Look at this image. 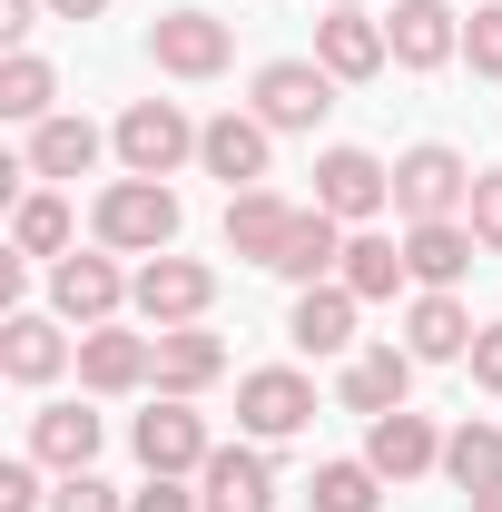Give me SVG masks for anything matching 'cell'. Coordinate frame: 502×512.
I'll list each match as a JSON object with an SVG mask.
<instances>
[{"instance_id":"31","label":"cell","mask_w":502,"mask_h":512,"mask_svg":"<svg viewBox=\"0 0 502 512\" xmlns=\"http://www.w3.org/2000/svg\"><path fill=\"white\" fill-rule=\"evenodd\" d=\"M10 247H20V256H60V247H69V207H60V197H20Z\"/></svg>"},{"instance_id":"7","label":"cell","mask_w":502,"mask_h":512,"mask_svg":"<svg viewBox=\"0 0 502 512\" xmlns=\"http://www.w3.org/2000/svg\"><path fill=\"white\" fill-rule=\"evenodd\" d=\"M315 207L325 217H375V207H394V168L365 158V148H325L315 158Z\"/></svg>"},{"instance_id":"22","label":"cell","mask_w":502,"mask_h":512,"mask_svg":"<svg viewBox=\"0 0 502 512\" xmlns=\"http://www.w3.org/2000/svg\"><path fill=\"white\" fill-rule=\"evenodd\" d=\"M60 365H69V335L50 316H10L0 325V375L10 384H50Z\"/></svg>"},{"instance_id":"30","label":"cell","mask_w":502,"mask_h":512,"mask_svg":"<svg viewBox=\"0 0 502 512\" xmlns=\"http://www.w3.org/2000/svg\"><path fill=\"white\" fill-rule=\"evenodd\" d=\"M384 473L375 463H315V512H375Z\"/></svg>"},{"instance_id":"14","label":"cell","mask_w":502,"mask_h":512,"mask_svg":"<svg viewBox=\"0 0 502 512\" xmlns=\"http://www.w3.org/2000/svg\"><path fill=\"white\" fill-rule=\"evenodd\" d=\"M266 138H276V128L256 119H237V109H227V119H207L197 128V168H207V178H227V197L237 188H256V178H266Z\"/></svg>"},{"instance_id":"28","label":"cell","mask_w":502,"mask_h":512,"mask_svg":"<svg viewBox=\"0 0 502 512\" xmlns=\"http://www.w3.org/2000/svg\"><path fill=\"white\" fill-rule=\"evenodd\" d=\"M404 276H414V266H404V247H394V237H345V266H335V286H355L365 306H384Z\"/></svg>"},{"instance_id":"25","label":"cell","mask_w":502,"mask_h":512,"mask_svg":"<svg viewBox=\"0 0 502 512\" xmlns=\"http://www.w3.org/2000/svg\"><path fill=\"white\" fill-rule=\"evenodd\" d=\"M404 394H414V345H375V355L345 365V404L355 414H394Z\"/></svg>"},{"instance_id":"21","label":"cell","mask_w":502,"mask_h":512,"mask_svg":"<svg viewBox=\"0 0 502 512\" xmlns=\"http://www.w3.org/2000/svg\"><path fill=\"white\" fill-rule=\"evenodd\" d=\"M355 286H296V316H286V335L306 345V355H345L355 345Z\"/></svg>"},{"instance_id":"8","label":"cell","mask_w":502,"mask_h":512,"mask_svg":"<svg viewBox=\"0 0 502 512\" xmlns=\"http://www.w3.org/2000/svg\"><path fill=\"white\" fill-rule=\"evenodd\" d=\"M227 50H237V40H227V20H207V10H168V20L148 30V60L168 69V79H217Z\"/></svg>"},{"instance_id":"32","label":"cell","mask_w":502,"mask_h":512,"mask_svg":"<svg viewBox=\"0 0 502 512\" xmlns=\"http://www.w3.org/2000/svg\"><path fill=\"white\" fill-rule=\"evenodd\" d=\"M463 227H473V247L502 256V168H473V197H463Z\"/></svg>"},{"instance_id":"4","label":"cell","mask_w":502,"mask_h":512,"mask_svg":"<svg viewBox=\"0 0 502 512\" xmlns=\"http://www.w3.org/2000/svg\"><path fill=\"white\" fill-rule=\"evenodd\" d=\"M128 306L148 325H197L207 306H217V276L197 266V256H148L138 276H128Z\"/></svg>"},{"instance_id":"35","label":"cell","mask_w":502,"mask_h":512,"mask_svg":"<svg viewBox=\"0 0 502 512\" xmlns=\"http://www.w3.org/2000/svg\"><path fill=\"white\" fill-rule=\"evenodd\" d=\"M0 512H50V493H40V463H0Z\"/></svg>"},{"instance_id":"15","label":"cell","mask_w":502,"mask_h":512,"mask_svg":"<svg viewBox=\"0 0 502 512\" xmlns=\"http://www.w3.org/2000/svg\"><path fill=\"white\" fill-rule=\"evenodd\" d=\"M384 40H394V69H443L453 50H463V20H453L443 0H394Z\"/></svg>"},{"instance_id":"37","label":"cell","mask_w":502,"mask_h":512,"mask_svg":"<svg viewBox=\"0 0 502 512\" xmlns=\"http://www.w3.org/2000/svg\"><path fill=\"white\" fill-rule=\"evenodd\" d=\"M473 384H483V394H502V325H483V335H473Z\"/></svg>"},{"instance_id":"16","label":"cell","mask_w":502,"mask_h":512,"mask_svg":"<svg viewBox=\"0 0 502 512\" xmlns=\"http://www.w3.org/2000/svg\"><path fill=\"white\" fill-rule=\"evenodd\" d=\"M473 335H483V325L463 316V296H453V286H424V296H414V316H404L414 365H453V355H473Z\"/></svg>"},{"instance_id":"10","label":"cell","mask_w":502,"mask_h":512,"mask_svg":"<svg viewBox=\"0 0 502 512\" xmlns=\"http://www.w3.org/2000/svg\"><path fill=\"white\" fill-rule=\"evenodd\" d=\"M128 444H138V463H148V473H207V453H217L188 394H168L158 414H138V434H128Z\"/></svg>"},{"instance_id":"41","label":"cell","mask_w":502,"mask_h":512,"mask_svg":"<svg viewBox=\"0 0 502 512\" xmlns=\"http://www.w3.org/2000/svg\"><path fill=\"white\" fill-rule=\"evenodd\" d=\"M335 10H365V0H335Z\"/></svg>"},{"instance_id":"17","label":"cell","mask_w":502,"mask_h":512,"mask_svg":"<svg viewBox=\"0 0 502 512\" xmlns=\"http://www.w3.org/2000/svg\"><path fill=\"white\" fill-rule=\"evenodd\" d=\"M286 237H296V207H286L276 188H237L227 197V247L247 256V266H276Z\"/></svg>"},{"instance_id":"5","label":"cell","mask_w":502,"mask_h":512,"mask_svg":"<svg viewBox=\"0 0 502 512\" xmlns=\"http://www.w3.org/2000/svg\"><path fill=\"white\" fill-rule=\"evenodd\" d=\"M335 89H345V79H335L325 60H266L256 69V119L266 128H315L325 109H335Z\"/></svg>"},{"instance_id":"24","label":"cell","mask_w":502,"mask_h":512,"mask_svg":"<svg viewBox=\"0 0 502 512\" xmlns=\"http://www.w3.org/2000/svg\"><path fill=\"white\" fill-rule=\"evenodd\" d=\"M404 266H414V286H453V276L473 266V227H463V217H424V227H404Z\"/></svg>"},{"instance_id":"3","label":"cell","mask_w":502,"mask_h":512,"mask_svg":"<svg viewBox=\"0 0 502 512\" xmlns=\"http://www.w3.org/2000/svg\"><path fill=\"white\" fill-rule=\"evenodd\" d=\"M178 158H197V119L178 99H138L119 119V168L128 178H178Z\"/></svg>"},{"instance_id":"18","label":"cell","mask_w":502,"mask_h":512,"mask_svg":"<svg viewBox=\"0 0 502 512\" xmlns=\"http://www.w3.org/2000/svg\"><path fill=\"white\" fill-rule=\"evenodd\" d=\"M227 375V345L207 335V325H158V394H207V384Z\"/></svg>"},{"instance_id":"13","label":"cell","mask_w":502,"mask_h":512,"mask_svg":"<svg viewBox=\"0 0 502 512\" xmlns=\"http://www.w3.org/2000/svg\"><path fill=\"white\" fill-rule=\"evenodd\" d=\"M50 306L89 335V325H109L128 306V276L109 266V256H60V266H50Z\"/></svg>"},{"instance_id":"26","label":"cell","mask_w":502,"mask_h":512,"mask_svg":"<svg viewBox=\"0 0 502 512\" xmlns=\"http://www.w3.org/2000/svg\"><path fill=\"white\" fill-rule=\"evenodd\" d=\"M99 168V128L89 119H40L30 128V178H89Z\"/></svg>"},{"instance_id":"27","label":"cell","mask_w":502,"mask_h":512,"mask_svg":"<svg viewBox=\"0 0 502 512\" xmlns=\"http://www.w3.org/2000/svg\"><path fill=\"white\" fill-rule=\"evenodd\" d=\"M50 99H60V69H50V60H30V50H10V60H0V119L40 128V119H60Z\"/></svg>"},{"instance_id":"38","label":"cell","mask_w":502,"mask_h":512,"mask_svg":"<svg viewBox=\"0 0 502 512\" xmlns=\"http://www.w3.org/2000/svg\"><path fill=\"white\" fill-rule=\"evenodd\" d=\"M30 10H40V0H0V40H10V50L30 40Z\"/></svg>"},{"instance_id":"33","label":"cell","mask_w":502,"mask_h":512,"mask_svg":"<svg viewBox=\"0 0 502 512\" xmlns=\"http://www.w3.org/2000/svg\"><path fill=\"white\" fill-rule=\"evenodd\" d=\"M463 60H473V79H502V0H483V10H473V30H463Z\"/></svg>"},{"instance_id":"2","label":"cell","mask_w":502,"mask_h":512,"mask_svg":"<svg viewBox=\"0 0 502 512\" xmlns=\"http://www.w3.org/2000/svg\"><path fill=\"white\" fill-rule=\"evenodd\" d=\"M463 197H473V168H463L443 138H424V148L394 158V217H404V227H424V217H463Z\"/></svg>"},{"instance_id":"39","label":"cell","mask_w":502,"mask_h":512,"mask_svg":"<svg viewBox=\"0 0 502 512\" xmlns=\"http://www.w3.org/2000/svg\"><path fill=\"white\" fill-rule=\"evenodd\" d=\"M40 10H50V20H99L109 0H40Z\"/></svg>"},{"instance_id":"29","label":"cell","mask_w":502,"mask_h":512,"mask_svg":"<svg viewBox=\"0 0 502 512\" xmlns=\"http://www.w3.org/2000/svg\"><path fill=\"white\" fill-rule=\"evenodd\" d=\"M443 473H453L463 493H483V483L502 473V424H483V414H473L463 434H443Z\"/></svg>"},{"instance_id":"11","label":"cell","mask_w":502,"mask_h":512,"mask_svg":"<svg viewBox=\"0 0 502 512\" xmlns=\"http://www.w3.org/2000/svg\"><path fill=\"white\" fill-rule=\"evenodd\" d=\"M365 463H375L384 483H414V473H434V463H443V434L414 414V404H394V414H365Z\"/></svg>"},{"instance_id":"23","label":"cell","mask_w":502,"mask_h":512,"mask_svg":"<svg viewBox=\"0 0 502 512\" xmlns=\"http://www.w3.org/2000/svg\"><path fill=\"white\" fill-rule=\"evenodd\" d=\"M345 266V217H325V207H296V237L276 256V276H296V286H325Z\"/></svg>"},{"instance_id":"1","label":"cell","mask_w":502,"mask_h":512,"mask_svg":"<svg viewBox=\"0 0 502 512\" xmlns=\"http://www.w3.org/2000/svg\"><path fill=\"white\" fill-rule=\"evenodd\" d=\"M99 247L168 256L178 247V188H168V178H119V188H99Z\"/></svg>"},{"instance_id":"40","label":"cell","mask_w":502,"mask_h":512,"mask_svg":"<svg viewBox=\"0 0 502 512\" xmlns=\"http://www.w3.org/2000/svg\"><path fill=\"white\" fill-rule=\"evenodd\" d=\"M473 512H502V473H493V483H483V493H473Z\"/></svg>"},{"instance_id":"34","label":"cell","mask_w":502,"mask_h":512,"mask_svg":"<svg viewBox=\"0 0 502 512\" xmlns=\"http://www.w3.org/2000/svg\"><path fill=\"white\" fill-rule=\"evenodd\" d=\"M50 512H128L99 473H60V493H50Z\"/></svg>"},{"instance_id":"9","label":"cell","mask_w":502,"mask_h":512,"mask_svg":"<svg viewBox=\"0 0 502 512\" xmlns=\"http://www.w3.org/2000/svg\"><path fill=\"white\" fill-rule=\"evenodd\" d=\"M158 375V335H128V325H89L79 335V384L89 394H138Z\"/></svg>"},{"instance_id":"6","label":"cell","mask_w":502,"mask_h":512,"mask_svg":"<svg viewBox=\"0 0 502 512\" xmlns=\"http://www.w3.org/2000/svg\"><path fill=\"white\" fill-rule=\"evenodd\" d=\"M237 424H247L256 444H286V434H306L315 424V384L296 365H266V375L237 384Z\"/></svg>"},{"instance_id":"12","label":"cell","mask_w":502,"mask_h":512,"mask_svg":"<svg viewBox=\"0 0 502 512\" xmlns=\"http://www.w3.org/2000/svg\"><path fill=\"white\" fill-rule=\"evenodd\" d=\"M197 503L207 512H276V463L256 444H217L207 473H197Z\"/></svg>"},{"instance_id":"19","label":"cell","mask_w":502,"mask_h":512,"mask_svg":"<svg viewBox=\"0 0 502 512\" xmlns=\"http://www.w3.org/2000/svg\"><path fill=\"white\" fill-rule=\"evenodd\" d=\"M30 463L89 473V463H99V414H89V404H40V414H30Z\"/></svg>"},{"instance_id":"20","label":"cell","mask_w":502,"mask_h":512,"mask_svg":"<svg viewBox=\"0 0 502 512\" xmlns=\"http://www.w3.org/2000/svg\"><path fill=\"white\" fill-rule=\"evenodd\" d=\"M315 60L335 69V79H375L394 60V40H384V20H365V10H335V20H315Z\"/></svg>"},{"instance_id":"36","label":"cell","mask_w":502,"mask_h":512,"mask_svg":"<svg viewBox=\"0 0 502 512\" xmlns=\"http://www.w3.org/2000/svg\"><path fill=\"white\" fill-rule=\"evenodd\" d=\"M128 512H197V493L178 483V473H148V483L128 493Z\"/></svg>"}]
</instances>
